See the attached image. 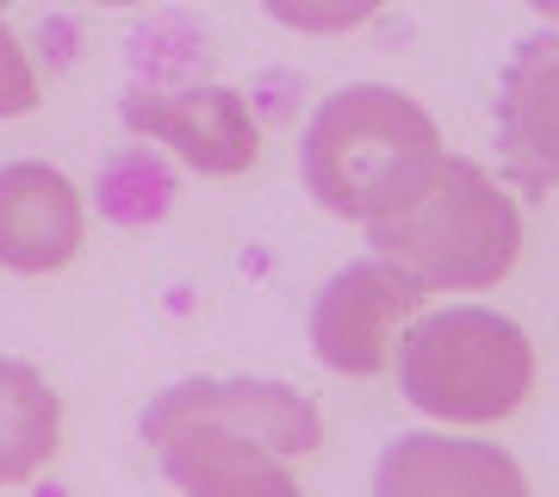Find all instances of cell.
Returning a JSON list of instances; mask_svg holds the SVG:
<instances>
[{
	"label": "cell",
	"instance_id": "obj_9",
	"mask_svg": "<svg viewBox=\"0 0 559 497\" xmlns=\"http://www.w3.org/2000/svg\"><path fill=\"white\" fill-rule=\"evenodd\" d=\"M498 138L528 180H559V38L522 44L503 69Z\"/></svg>",
	"mask_w": 559,
	"mask_h": 497
},
{
	"label": "cell",
	"instance_id": "obj_7",
	"mask_svg": "<svg viewBox=\"0 0 559 497\" xmlns=\"http://www.w3.org/2000/svg\"><path fill=\"white\" fill-rule=\"evenodd\" d=\"M87 230L75 180L50 162H7L0 168V268L13 274H57L69 268Z\"/></svg>",
	"mask_w": 559,
	"mask_h": 497
},
{
	"label": "cell",
	"instance_id": "obj_8",
	"mask_svg": "<svg viewBox=\"0 0 559 497\" xmlns=\"http://www.w3.org/2000/svg\"><path fill=\"white\" fill-rule=\"evenodd\" d=\"M373 497H528V478L491 441L411 429L385 441L373 466Z\"/></svg>",
	"mask_w": 559,
	"mask_h": 497
},
{
	"label": "cell",
	"instance_id": "obj_13",
	"mask_svg": "<svg viewBox=\"0 0 559 497\" xmlns=\"http://www.w3.org/2000/svg\"><path fill=\"white\" fill-rule=\"evenodd\" d=\"M528 7H535L540 20H554V25H559V0H528Z\"/></svg>",
	"mask_w": 559,
	"mask_h": 497
},
{
	"label": "cell",
	"instance_id": "obj_15",
	"mask_svg": "<svg viewBox=\"0 0 559 497\" xmlns=\"http://www.w3.org/2000/svg\"><path fill=\"white\" fill-rule=\"evenodd\" d=\"M7 7H13V0H0V13H7Z\"/></svg>",
	"mask_w": 559,
	"mask_h": 497
},
{
	"label": "cell",
	"instance_id": "obj_2",
	"mask_svg": "<svg viewBox=\"0 0 559 497\" xmlns=\"http://www.w3.org/2000/svg\"><path fill=\"white\" fill-rule=\"evenodd\" d=\"M441 156L448 150H441L436 119L385 81H355L330 94L299 143L305 193L330 218L355 224H380L404 199H417L441 168Z\"/></svg>",
	"mask_w": 559,
	"mask_h": 497
},
{
	"label": "cell",
	"instance_id": "obj_10",
	"mask_svg": "<svg viewBox=\"0 0 559 497\" xmlns=\"http://www.w3.org/2000/svg\"><path fill=\"white\" fill-rule=\"evenodd\" d=\"M62 441V398L25 360H0V485H25Z\"/></svg>",
	"mask_w": 559,
	"mask_h": 497
},
{
	"label": "cell",
	"instance_id": "obj_11",
	"mask_svg": "<svg viewBox=\"0 0 559 497\" xmlns=\"http://www.w3.org/2000/svg\"><path fill=\"white\" fill-rule=\"evenodd\" d=\"M261 7L274 25L305 32V38H336V32H355L380 13V0H261Z\"/></svg>",
	"mask_w": 559,
	"mask_h": 497
},
{
	"label": "cell",
	"instance_id": "obj_1",
	"mask_svg": "<svg viewBox=\"0 0 559 497\" xmlns=\"http://www.w3.org/2000/svg\"><path fill=\"white\" fill-rule=\"evenodd\" d=\"M138 429L187 497H305L286 460L323 441L318 404L280 379H180Z\"/></svg>",
	"mask_w": 559,
	"mask_h": 497
},
{
	"label": "cell",
	"instance_id": "obj_14",
	"mask_svg": "<svg viewBox=\"0 0 559 497\" xmlns=\"http://www.w3.org/2000/svg\"><path fill=\"white\" fill-rule=\"evenodd\" d=\"M100 7H143V0H100Z\"/></svg>",
	"mask_w": 559,
	"mask_h": 497
},
{
	"label": "cell",
	"instance_id": "obj_5",
	"mask_svg": "<svg viewBox=\"0 0 559 497\" xmlns=\"http://www.w3.org/2000/svg\"><path fill=\"white\" fill-rule=\"evenodd\" d=\"M417 305H423V286L404 268H392L380 256L355 261L311 305V348H318V360L330 374L367 379L392 360L399 330L417 318Z\"/></svg>",
	"mask_w": 559,
	"mask_h": 497
},
{
	"label": "cell",
	"instance_id": "obj_4",
	"mask_svg": "<svg viewBox=\"0 0 559 497\" xmlns=\"http://www.w3.org/2000/svg\"><path fill=\"white\" fill-rule=\"evenodd\" d=\"M399 386L436 423H503L535 386V342L485 305L423 311L399 336Z\"/></svg>",
	"mask_w": 559,
	"mask_h": 497
},
{
	"label": "cell",
	"instance_id": "obj_6",
	"mask_svg": "<svg viewBox=\"0 0 559 497\" xmlns=\"http://www.w3.org/2000/svg\"><path fill=\"white\" fill-rule=\"evenodd\" d=\"M119 119L200 175H242L261 156L255 113L237 87H131Z\"/></svg>",
	"mask_w": 559,
	"mask_h": 497
},
{
	"label": "cell",
	"instance_id": "obj_12",
	"mask_svg": "<svg viewBox=\"0 0 559 497\" xmlns=\"http://www.w3.org/2000/svg\"><path fill=\"white\" fill-rule=\"evenodd\" d=\"M32 106H38V75H32L20 38L0 25V119H25Z\"/></svg>",
	"mask_w": 559,
	"mask_h": 497
},
{
	"label": "cell",
	"instance_id": "obj_3",
	"mask_svg": "<svg viewBox=\"0 0 559 497\" xmlns=\"http://www.w3.org/2000/svg\"><path fill=\"white\" fill-rule=\"evenodd\" d=\"M380 261L404 268L423 293H479L498 286L522 256V212L479 162L441 156L417 199L367 224Z\"/></svg>",
	"mask_w": 559,
	"mask_h": 497
}]
</instances>
